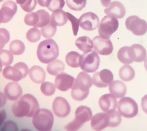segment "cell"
<instances>
[{
    "label": "cell",
    "instance_id": "6da1fadb",
    "mask_svg": "<svg viewBox=\"0 0 147 131\" xmlns=\"http://www.w3.org/2000/svg\"><path fill=\"white\" fill-rule=\"evenodd\" d=\"M38 109L39 104L35 97L30 94H26L13 102L11 111L17 118L33 117Z\"/></svg>",
    "mask_w": 147,
    "mask_h": 131
},
{
    "label": "cell",
    "instance_id": "7a4b0ae2",
    "mask_svg": "<svg viewBox=\"0 0 147 131\" xmlns=\"http://www.w3.org/2000/svg\"><path fill=\"white\" fill-rule=\"evenodd\" d=\"M92 82L91 76L86 72H80L75 79L71 90V96L73 100L81 101L89 94V89Z\"/></svg>",
    "mask_w": 147,
    "mask_h": 131
},
{
    "label": "cell",
    "instance_id": "3957f363",
    "mask_svg": "<svg viewBox=\"0 0 147 131\" xmlns=\"http://www.w3.org/2000/svg\"><path fill=\"white\" fill-rule=\"evenodd\" d=\"M59 56V47L52 39L42 41L37 49L38 60L43 64H49L56 60Z\"/></svg>",
    "mask_w": 147,
    "mask_h": 131
},
{
    "label": "cell",
    "instance_id": "277c9868",
    "mask_svg": "<svg viewBox=\"0 0 147 131\" xmlns=\"http://www.w3.org/2000/svg\"><path fill=\"white\" fill-rule=\"evenodd\" d=\"M54 121L53 113L45 109H38L33 117V125L38 130H51Z\"/></svg>",
    "mask_w": 147,
    "mask_h": 131
},
{
    "label": "cell",
    "instance_id": "5b68a950",
    "mask_svg": "<svg viewBox=\"0 0 147 131\" xmlns=\"http://www.w3.org/2000/svg\"><path fill=\"white\" fill-rule=\"evenodd\" d=\"M92 116V111L87 106H81L77 108L75 111V118L71 122L65 126L66 130H78L87 122L89 121Z\"/></svg>",
    "mask_w": 147,
    "mask_h": 131
},
{
    "label": "cell",
    "instance_id": "8992f818",
    "mask_svg": "<svg viewBox=\"0 0 147 131\" xmlns=\"http://www.w3.org/2000/svg\"><path fill=\"white\" fill-rule=\"evenodd\" d=\"M100 59L95 51L89 50L81 55L79 60V67L84 72H95L99 68Z\"/></svg>",
    "mask_w": 147,
    "mask_h": 131
},
{
    "label": "cell",
    "instance_id": "52a82bcc",
    "mask_svg": "<svg viewBox=\"0 0 147 131\" xmlns=\"http://www.w3.org/2000/svg\"><path fill=\"white\" fill-rule=\"evenodd\" d=\"M117 108L120 114L126 118H132L136 117L138 111L137 102L129 97L121 98L117 102Z\"/></svg>",
    "mask_w": 147,
    "mask_h": 131
},
{
    "label": "cell",
    "instance_id": "ba28073f",
    "mask_svg": "<svg viewBox=\"0 0 147 131\" xmlns=\"http://www.w3.org/2000/svg\"><path fill=\"white\" fill-rule=\"evenodd\" d=\"M119 22L117 18L111 15L104 16L99 24V36L104 39H109L111 36L118 29Z\"/></svg>",
    "mask_w": 147,
    "mask_h": 131
},
{
    "label": "cell",
    "instance_id": "9c48e42d",
    "mask_svg": "<svg viewBox=\"0 0 147 131\" xmlns=\"http://www.w3.org/2000/svg\"><path fill=\"white\" fill-rule=\"evenodd\" d=\"M125 25L129 31L136 36H142L147 31L146 22L136 15L129 16L125 21Z\"/></svg>",
    "mask_w": 147,
    "mask_h": 131
},
{
    "label": "cell",
    "instance_id": "30bf717a",
    "mask_svg": "<svg viewBox=\"0 0 147 131\" xmlns=\"http://www.w3.org/2000/svg\"><path fill=\"white\" fill-rule=\"evenodd\" d=\"M113 80V75L108 69H104L100 72L95 73L92 77V84L99 88H107Z\"/></svg>",
    "mask_w": 147,
    "mask_h": 131
},
{
    "label": "cell",
    "instance_id": "8fae6325",
    "mask_svg": "<svg viewBox=\"0 0 147 131\" xmlns=\"http://www.w3.org/2000/svg\"><path fill=\"white\" fill-rule=\"evenodd\" d=\"M79 20L80 27L87 31H92L96 29L100 24L98 17L92 12L83 14L80 16Z\"/></svg>",
    "mask_w": 147,
    "mask_h": 131
},
{
    "label": "cell",
    "instance_id": "7c38bea8",
    "mask_svg": "<svg viewBox=\"0 0 147 131\" xmlns=\"http://www.w3.org/2000/svg\"><path fill=\"white\" fill-rule=\"evenodd\" d=\"M92 43L94 51L100 55L108 56L113 51V44L109 39H104L100 36H96L93 38Z\"/></svg>",
    "mask_w": 147,
    "mask_h": 131
},
{
    "label": "cell",
    "instance_id": "4fadbf2b",
    "mask_svg": "<svg viewBox=\"0 0 147 131\" xmlns=\"http://www.w3.org/2000/svg\"><path fill=\"white\" fill-rule=\"evenodd\" d=\"M53 110L57 117L65 118L70 113V104L65 98L57 97L53 102Z\"/></svg>",
    "mask_w": 147,
    "mask_h": 131
},
{
    "label": "cell",
    "instance_id": "5bb4252c",
    "mask_svg": "<svg viewBox=\"0 0 147 131\" xmlns=\"http://www.w3.org/2000/svg\"><path fill=\"white\" fill-rule=\"evenodd\" d=\"M18 7L16 4L11 0H7L2 5L0 10L1 23H6L9 22L16 14Z\"/></svg>",
    "mask_w": 147,
    "mask_h": 131
},
{
    "label": "cell",
    "instance_id": "9a60e30c",
    "mask_svg": "<svg viewBox=\"0 0 147 131\" xmlns=\"http://www.w3.org/2000/svg\"><path fill=\"white\" fill-rule=\"evenodd\" d=\"M75 79L74 77L66 73L62 72L58 75L55 79V88L62 92L67 91L71 88Z\"/></svg>",
    "mask_w": 147,
    "mask_h": 131
},
{
    "label": "cell",
    "instance_id": "2e32d148",
    "mask_svg": "<svg viewBox=\"0 0 147 131\" xmlns=\"http://www.w3.org/2000/svg\"><path fill=\"white\" fill-rule=\"evenodd\" d=\"M91 126L93 130H101L108 126L109 118L108 115L105 113H100L92 116Z\"/></svg>",
    "mask_w": 147,
    "mask_h": 131
},
{
    "label": "cell",
    "instance_id": "e0dca14e",
    "mask_svg": "<svg viewBox=\"0 0 147 131\" xmlns=\"http://www.w3.org/2000/svg\"><path fill=\"white\" fill-rule=\"evenodd\" d=\"M117 57L120 62L125 64H130L135 61L136 54L133 47L125 46L120 48Z\"/></svg>",
    "mask_w": 147,
    "mask_h": 131
},
{
    "label": "cell",
    "instance_id": "ac0fdd59",
    "mask_svg": "<svg viewBox=\"0 0 147 131\" xmlns=\"http://www.w3.org/2000/svg\"><path fill=\"white\" fill-rule=\"evenodd\" d=\"M99 106L103 112H107L111 110H115L117 108V101L112 94H105L101 96L98 100Z\"/></svg>",
    "mask_w": 147,
    "mask_h": 131
},
{
    "label": "cell",
    "instance_id": "d6986e66",
    "mask_svg": "<svg viewBox=\"0 0 147 131\" xmlns=\"http://www.w3.org/2000/svg\"><path fill=\"white\" fill-rule=\"evenodd\" d=\"M4 94L11 101H16L22 95L23 91L21 86L16 82L8 83L4 88Z\"/></svg>",
    "mask_w": 147,
    "mask_h": 131
},
{
    "label": "cell",
    "instance_id": "ffe728a7",
    "mask_svg": "<svg viewBox=\"0 0 147 131\" xmlns=\"http://www.w3.org/2000/svg\"><path fill=\"white\" fill-rule=\"evenodd\" d=\"M107 15H111L116 18H123L126 14V9L124 5L117 1L111 3L108 8L104 10Z\"/></svg>",
    "mask_w": 147,
    "mask_h": 131
},
{
    "label": "cell",
    "instance_id": "44dd1931",
    "mask_svg": "<svg viewBox=\"0 0 147 131\" xmlns=\"http://www.w3.org/2000/svg\"><path fill=\"white\" fill-rule=\"evenodd\" d=\"M109 90L111 94H113L115 97L120 98L126 95L127 88L123 82L116 80L112 81L109 85Z\"/></svg>",
    "mask_w": 147,
    "mask_h": 131
},
{
    "label": "cell",
    "instance_id": "7402d4cb",
    "mask_svg": "<svg viewBox=\"0 0 147 131\" xmlns=\"http://www.w3.org/2000/svg\"><path fill=\"white\" fill-rule=\"evenodd\" d=\"M29 75L32 80L35 83H42L45 79L46 74L42 68L38 65H34L29 69Z\"/></svg>",
    "mask_w": 147,
    "mask_h": 131
},
{
    "label": "cell",
    "instance_id": "603a6c76",
    "mask_svg": "<svg viewBox=\"0 0 147 131\" xmlns=\"http://www.w3.org/2000/svg\"><path fill=\"white\" fill-rule=\"evenodd\" d=\"M4 77L7 80H11L13 82L20 81L23 79V75L22 72L15 67L7 66L3 71Z\"/></svg>",
    "mask_w": 147,
    "mask_h": 131
},
{
    "label": "cell",
    "instance_id": "cb8c5ba5",
    "mask_svg": "<svg viewBox=\"0 0 147 131\" xmlns=\"http://www.w3.org/2000/svg\"><path fill=\"white\" fill-rule=\"evenodd\" d=\"M65 70L64 63L59 60H55L50 62L47 67V72L53 76H57L61 73L63 72Z\"/></svg>",
    "mask_w": 147,
    "mask_h": 131
},
{
    "label": "cell",
    "instance_id": "d4e9b609",
    "mask_svg": "<svg viewBox=\"0 0 147 131\" xmlns=\"http://www.w3.org/2000/svg\"><path fill=\"white\" fill-rule=\"evenodd\" d=\"M119 75L122 81L129 82L133 79L135 76V71L130 65L125 64L120 68Z\"/></svg>",
    "mask_w": 147,
    "mask_h": 131
},
{
    "label": "cell",
    "instance_id": "484cf974",
    "mask_svg": "<svg viewBox=\"0 0 147 131\" xmlns=\"http://www.w3.org/2000/svg\"><path fill=\"white\" fill-rule=\"evenodd\" d=\"M51 22L58 26L65 25L67 22L66 12L62 10H58L54 11L51 15Z\"/></svg>",
    "mask_w": 147,
    "mask_h": 131
},
{
    "label": "cell",
    "instance_id": "4316f807",
    "mask_svg": "<svg viewBox=\"0 0 147 131\" xmlns=\"http://www.w3.org/2000/svg\"><path fill=\"white\" fill-rule=\"evenodd\" d=\"M75 45L83 52L91 50L94 47L92 40L87 36H82L77 39L75 41Z\"/></svg>",
    "mask_w": 147,
    "mask_h": 131
},
{
    "label": "cell",
    "instance_id": "83f0119b",
    "mask_svg": "<svg viewBox=\"0 0 147 131\" xmlns=\"http://www.w3.org/2000/svg\"><path fill=\"white\" fill-rule=\"evenodd\" d=\"M81 55L76 51H70L66 54L65 61L66 64L71 68L79 67V60Z\"/></svg>",
    "mask_w": 147,
    "mask_h": 131
},
{
    "label": "cell",
    "instance_id": "f1b7e54d",
    "mask_svg": "<svg viewBox=\"0 0 147 131\" xmlns=\"http://www.w3.org/2000/svg\"><path fill=\"white\" fill-rule=\"evenodd\" d=\"M9 48L13 55L19 56L22 54L25 50V45L21 40H14L10 43Z\"/></svg>",
    "mask_w": 147,
    "mask_h": 131
},
{
    "label": "cell",
    "instance_id": "f546056e",
    "mask_svg": "<svg viewBox=\"0 0 147 131\" xmlns=\"http://www.w3.org/2000/svg\"><path fill=\"white\" fill-rule=\"evenodd\" d=\"M38 15L39 20L35 28H43L51 22V16L48 12L44 10H40L36 12Z\"/></svg>",
    "mask_w": 147,
    "mask_h": 131
},
{
    "label": "cell",
    "instance_id": "4dcf8cb0",
    "mask_svg": "<svg viewBox=\"0 0 147 131\" xmlns=\"http://www.w3.org/2000/svg\"><path fill=\"white\" fill-rule=\"evenodd\" d=\"M109 116V124L108 126L111 128H115L118 126L121 121V115L115 110H111L105 112Z\"/></svg>",
    "mask_w": 147,
    "mask_h": 131
},
{
    "label": "cell",
    "instance_id": "1f68e13d",
    "mask_svg": "<svg viewBox=\"0 0 147 131\" xmlns=\"http://www.w3.org/2000/svg\"><path fill=\"white\" fill-rule=\"evenodd\" d=\"M131 47L133 48L135 54L136 60L135 61L137 62H141L144 61L146 58V52L145 48L141 44H133Z\"/></svg>",
    "mask_w": 147,
    "mask_h": 131
},
{
    "label": "cell",
    "instance_id": "d6a6232c",
    "mask_svg": "<svg viewBox=\"0 0 147 131\" xmlns=\"http://www.w3.org/2000/svg\"><path fill=\"white\" fill-rule=\"evenodd\" d=\"M16 2L24 11L27 12L33 11L37 5V0H16Z\"/></svg>",
    "mask_w": 147,
    "mask_h": 131
},
{
    "label": "cell",
    "instance_id": "836d02e7",
    "mask_svg": "<svg viewBox=\"0 0 147 131\" xmlns=\"http://www.w3.org/2000/svg\"><path fill=\"white\" fill-rule=\"evenodd\" d=\"M57 32V26L52 22L41 29L42 36L47 39H50L53 37Z\"/></svg>",
    "mask_w": 147,
    "mask_h": 131
},
{
    "label": "cell",
    "instance_id": "e575fe53",
    "mask_svg": "<svg viewBox=\"0 0 147 131\" xmlns=\"http://www.w3.org/2000/svg\"><path fill=\"white\" fill-rule=\"evenodd\" d=\"M67 6L73 11H81L86 5L87 0H66Z\"/></svg>",
    "mask_w": 147,
    "mask_h": 131
},
{
    "label": "cell",
    "instance_id": "d590c367",
    "mask_svg": "<svg viewBox=\"0 0 147 131\" xmlns=\"http://www.w3.org/2000/svg\"><path fill=\"white\" fill-rule=\"evenodd\" d=\"M55 86L50 82H43L40 86L41 93L46 96H53L55 92Z\"/></svg>",
    "mask_w": 147,
    "mask_h": 131
},
{
    "label": "cell",
    "instance_id": "8d00e7d4",
    "mask_svg": "<svg viewBox=\"0 0 147 131\" xmlns=\"http://www.w3.org/2000/svg\"><path fill=\"white\" fill-rule=\"evenodd\" d=\"M12 52L7 50H1L0 52V58L2 65L4 66L10 65L13 61V56Z\"/></svg>",
    "mask_w": 147,
    "mask_h": 131
},
{
    "label": "cell",
    "instance_id": "74e56055",
    "mask_svg": "<svg viewBox=\"0 0 147 131\" xmlns=\"http://www.w3.org/2000/svg\"><path fill=\"white\" fill-rule=\"evenodd\" d=\"M41 32L37 28H33L29 29L26 35L27 40L30 43H36L41 38Z\"/></svg>",
    "mask_w": 147,
    "mask_h": 131
},
{
    "label": "cell",
    "instance_id": "f35d334b",
    "mask_svg": "<svg viewBox=\"0 0 147 131\" xmlns=\"http://www.w3.org/2000/svg\"><path fill=\"white\" fill-rule=\"evenodd\" d=\"M39 20L38 15L36 12H29L24 18V22L28 26H34L38 23Z\"/></svg>",
    "mask_w": 147,
    "mask_h": 131
},
{
    "label": "cell",
    "instance_id": "ab89813d",
    "mask_svg": "<svg viewBox=\"0 0 147 131\" xmlns=\"http://www.w3.org/2000/svg\"><path fill=\"white\" fill-rule=\"evenodd\" d=\"M66 15H67V19L71 23L73 35H74L75 36H77L78 31H79V26H80L79 19H78L75 16H74L69 12H66Z\"/></svg>",
    "mask_w": 147,
    "mask_h": 131
},
{
    "label": "cell",
    "instance_id": "60d3db41",
    "mask_svg": "<svg viewBox=\"0 0 147 131\" xmlns=\"http://www.w3.org/2000/svg\"><path fill=\"white\" fill-rule=\"evenodd\" d=\"M65 0H51L47 8L50 11L54 12L58 10H62L65 6Z\"/></svg>",
    "mask_w": 147,
    "mask_h": 131
},
{
    "label": "cell",
    "instance_id": "b9f144b4",
    "mask_svg": "<svg viewBox=\"0 0 147 131\" xmlns=\"http://www.w3.org/2000/svg\"><path fill=\"white\" fill-rule=\"evenodd\" d=\"M10 39L9 32L4 28L0 29V40H1V49L2 50L4 45L8 43Z\"/></svg>",
    "mask_w": 147,
    "mask_h": 131
},
{
    "label": "cell",
    "instance_id": "7bdbcfd3",
    "mask_svg": "<svg viewBox=\"0 0 147 131\" xmlns=\"http://www.w3.org/2000/svg\"><path fill=\"white\" fill-rule=\"evenodd\" d=\"M13 67L17 68L22 72L24 78L26 77V76L28 75V74L29 72V69L28 65L25 63L23 62H19L15 64Z\"/></svg>",
    "mask_w": 147,
    "mask_h": 131
},
{
    "label": "cell",
    "instance_id": "ee69618b",
    "mask_svg": "<svg viewBox=\"0 0 147 131\" xmlns=\"http://www.w3.org/2000/svg\"><path fill=\"white\" fill-rule=\"evenodd\" d=\"M1 130H18V128L14 122L8 121L1 126Z\"/></svg>",
    "mask_w": 147,
    "mask_h": 131
},
{
    "label": "cell",
    "instance_id": "f6af8a7d",
    "mask_svg": "<svg viewBox=\"0 0 147 131\" xmlns=\"http://www.w3.org/2000/svg\"><path fill=\"white\" fill-rule=\"evenodd\" d=\"M38 4L43 7H48L50 5L51 0H37Z\"/></svg>",
    "mask_w": 147,
    "mask_h": 131
},
{
    "label": "cell",
    "instance_id": "bcb514c9",
    "mask_svg": "<svg viewBox=\"0 0 147 131\" xmlns=\"http://www.w3.org/2000/svg\"><path fill=\"white\" fill-rule=\"evenodd\" d=\"M0 118H1V126L3 125L4 121L7 118V114L5 110H3L1 112V115H0Z\"/></svg>",
    "mask_w": 147,
    "mask_h": 131
},
{
    "label": "cell",
    "instance_id": "7dc6e473",
    "mask_svg": "<svg viewBox=\"0 0 147 131\" xmlns=\"http://www.w3.org/2000/svg\"><path fill=\"white\" fill-rule=\"evenodd\" d=\"M101 3L102 6L105 7H108L111 3V0H101Z\"/></svg>",
    "mask_w": 147,
    "mask_h": 131
},
{
    "label": "cell",
    "instance_id": "c3c4849f",
    "mask_svg": "<svg viewBox=\"0 0 147 131\" xmlns=\"http://www.w3.org/2000/svg\"><path fill=\"white\" fill-rule=\"evenodd\" d=\"M1 93V97H2V98H1V107H3V106H4V105L5 104V103H6V101H7V97H5V94H3V93Z\"/></svg>",
    "mask_w": 147,
    "mask_h": 131
}]
</instances>
